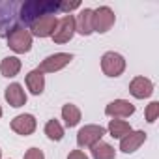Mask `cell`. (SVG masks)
<instances>
[{
    "label": "cell",
    "mask_w": 159,
    "mask_h": 159,
    "mask_svg": "<svg viewBox=\"0 0 159 159\" xmlns=\"http://www.w3.org/2000/svg\"><path fill=\"white\" fill-rule=\"evenodd\" d=\"M58 6L60 2H51V0H28L21 8V19L30 25L43 15H54L56 11H60Z\"/></svg>",
    "instance_id": "obj_1"
},
{
    "label": "cell",
    "mask_w": 159,
    "mask_h": 159,
    "mask_svg": "<svg viewBox=\"0 0 159 159\" xmlns=\"http://www.w3.org/2000/svg\"><path fill=\"white\" fill-rule=\"evenodd\" d=\"M6 39H8V47L19 54H25L32 49V34L23 26H13L11 30H8Z\"/></svg>",
    "instance_id": "obj_2"
},
{
    "label": "cell",
    "mask_w": 159,
    "mask_h": 159,
    "mask_svg": "<svg viewBox=\"0 0 159 159\" xmlns=\"http://www.w3.org/2000/svg\"><path fill=\"white\" fill-rule=\"evenodd\" d=\"M114 11L109 6H99L98 10H92V30L105 34L114 26Z\"/></svg>",
    "instance_id": "obj_3"
},
{
    "label": "cell",
    "mask_w": 159,
    "mask_h": 159,
    "mask_svg": "<svg viewBox=\"0 0 159 159\" xmlns=\"http://www.w3.org/2000/svg\"><path fill=\"white\" fill-rule=\"evenodd\" d=\"M105 133H107V129L101 127V125H96V124L84 125V127L79 129V133H77V144L81 148H88V146L92 148L94 144H98L103 139Z\"/></svg>",
    "instance_id": "obj_4"
},
{
    "label": "cell",
    "mask_w": 159,
    "mask_h": 159,
    "mask_svg": "<svg viewBox=\"0 0 159 159\" xmlns=\"http://www.w3.org/2000/svg\"><path fill=\"white\" fill-rule=\"evenodd\" d=\"M101 69L107 77H120L125 69V60H124L122 54H118L114 51H109L101 58Z\"/></svg>",
    "instance_id": "obj_5"
},
{
    "label": "cell",
    "mask_w": 159,
    "mask_h": 159,
    "mask_svg": "<svg viewBox=\"0 0 159 159\" xmlns=\"http://www.w3.org/2000/svg\"><path fill=\"white\" fill-rule=\"evenodd\" d=\"M75 34V17L73 15H66L62 19H58L56 28L52 32V39L54 43H67Z\"/></svg>",
    "instance_id": "obj_6"
},
{
    "label": "cell",
    "mask_w": 159,
    "mask_h": 159,
    "mask_svg": "<svg viewBox=\"0 0 159 159\" xmlns=\"http://www.w3.org/2000/svg\"><path fill=\"white\" fill-rule=\"evenodd\" d=\"M56 23L58 19L54 15H43L39 19H36L34 23H30V34L32 36H38V38H49L52 36L54 28H56Z\"/></svg>",
    "instance_id": "obj_7"
},
{
    "label": "cell",
    "mask_w": 159,
    "mask_h": 159,
    "mask_svg": "<svg viewBox=\"0 0 159 159\" xmlns=\"http://www.w3.org/2000/svg\"><path fill=\"white\" fill-rule=\"evenodd\" d=\"M71 60H73V56L69 52H56V54L47 56L39 64L38 71H41V73H54V71H60L62 67H66Z\"/></svg>",
    "instance_id": "obj_8"
},
{
    "label": "cell",
    "mask_w": 159,
    "mask_h": 159,
    "mask_svg": "<svg viewBox=\"0 0 159 159\" xmlns=\"http://www.w3.org/2000/svg\"><path fill=\"white\" fill-rule=\"evenodd\" d=\"M135 112V105L125 99H114L105 107V114L112 118H127Z\"/></svg>",
    "instance_id": "obj_9"
},
{
    "label": "cell",
    "mask_w": 159,
    "mask_h": 159,
    "mask_svg": "<svg viewBox=\"0 0 159 159\" xmlns=\"http://www.w3.org/2000/svg\"><path fill=\"white\" fill-rule=\"evenodd\" d=\"M129 92H131L133 98L144 99V98H150L153 94V84L146 77H135L131 81V84H129Z\"/></svg>",
    "instance_id": "obj_10"
},
{
    "label": "cell",
    "mask_w": 159,
    "mask_h": 159,
    "mask_svg": "<svg viewBox=\"0 0 159 159\" xmlns=\"http://www.w3.org/2000/svg\"><path fill=\"white\" fill-rule=\"evenodd\" d=\"M36 125L38 124H36V118L32 114H19L11 120V129L19 135H25V137L32 135L36 131Z\"/></svg>",
    "instance_id": "obj_11"
},
{
    "label": "cell",
    "mask_w": 159,
    "mask_h": 159,
    "mask_svg": "<svg viewBox=\"0 0 159 159\" xmlns=\"http://www.w3.org/2000/svg\"><path fill=\"white\" fill-rule=\"evenodd\" d=\"M144 140H146V133L144 131H131L129 135L120 139V150L124 153H133L144 144Z\"/></svg>",
    "instance_id": "obj_12"
},
{
    "label": "cell",
    "mask_w": 159,
    "mask_h": 159,
    "mask_svg": "<svg viewBox=\"0 0 159 159\" xmlns=\"http://www.w3.org/2000/svg\"><path fill=\"white\" fill-rule=\"evenodd\" d=\"M4 98H6V101H8L11 107H15V109L23 107V105L26 103V94H25L23 86H21V84H17V83L10 84V86L6 88V92H4Z\"/></svg>",
    "instance_id": "obj_13"
},
{
    "label": "cell",
    "mask_w": 159,
    "mask_h": 159,
    "mask_svg": "<svg viewBox=\"0 0 159 159\" xmlns=\"http://www.w3.org/2000/svg\"><path fill=\"white\" fill-rule=\"evenodd\" d=\"M75 32L83 34V36H90L94 32L92 30V10H88V8L81 10V13L75 19Z\"/></svg>",
    "instance_id": "obj_14"
},
{
    "label": "cell",
    "mask_w": 159,
    "mask_h": 159,
    "mask_svg": "<svg viewBox=\"0 0 159 159\" xmlns=\"http://www.w3.org/2000/svg\"><path fill=\"white\" fill-rule=\"evenodd\" d=\"M26 86H28V90L34 96H39L45 90V77H43V73L38 71V69H32L26 75Z\"/></svg>",
    "instance_id": "obj_15"
},
{
    "label": "cell",
    "mask_w": 159,
    "mask_h": 159,
    "mask_svg": "<svg viewBox=\"0 0 159 159\" xmlns=\"http://www.w3.org/2000/svg\"><path fill=\"white\" fill-rule=\"evenodd\" d=\"M62 118H64V122H66L67 127H75L79 122H81V111H79L77 105L67 103V105L62 107Z\"/></svg>",
    "instance_id": "obj_16"
},
{
    "label": "cell",
    "mask_w": 159,
    "mask_h": 159,
    "mask_svg": "<svg viewBox=\"0 0 159 159\" xmlns=\"http://www.w3.org/2000/svg\"><path fill=\"white\" fill-rule=\"evenodd\" d=\"M107 129H109L111 137H114V139H124L125 135H129V133L133 131L131 125H129L125 120H111Z\"/></svg>",
    "instance_id": "obj_17"
},
{
    "label": "cell",
    "mask_w": 159,
    "mask_h": 159,
    "mask_svg": "<svg viewBox=\"0 0 159 159\" xmlns=\"http://www.w3.org/2000/svg\"><path fill=\"white\" fill-rule=\"evenodd\" d=\"M92 157L94 159H116V152L111 144L99 140L98 144L92 146Z\"/></svg>",
    "instance_id": "obj_18"
},
{
    "label": "cell",
    "mask_w": 159,
    "mask_h": 159,
    "mask_svg": "<svg viewBox=\"0 0 159 159\" xmlns=\"http://www.w3.org/2000/svg\"><path fill=\"white\" fill-rule=\"evenodd\" d=\"M0 71L4 77H15L21 71V60L17 56H6L0 64Z\"/></svg>",
    "instance_id": "obj_19"
},
{
    "label": "cell",
    "mask_w": 159,
    "mask_h": 159,
    "mask_svg": "<svg viewBox=\"0 0 159 159\" xmlns=\"http://www.w3.org/2000/svg\"><path fill=\"white\" fill-rule=\"evenodd\" d=\"M45 135L51 139V140H60L64 137V127L60 125L58 120H49L45 124Z\"/></svg>",
    "instance_id": "obj_20"
},
{
    "label": "cell",
    "mask_w": 159,
    "mask_h": 159,
    "mask_svg": "<svg viewBox=\"0 0 159 159\" xmlns=\"http://www.w3.org/2000/svg\"><path fill=\"white\" fill-rule=\"evenodd\" d=\"M157 116H159V103H157V101H152V103L146 107V122L153 124V122L157 120Z\"/></svg>",
    "instance_id": "obj_21"
},
{
    "label": "cell",
    "mask_w": 159,
    "mask_h": 159,
    "mask_svg": "<svg viewBox=\"0 0 159 159\" xmlns=\"http://www.w3.org/2000/svg\"><path fill=\"white\" fill-rule=\"evenodd\" d=\"M77 8H81V2H79V0H75V2H60V6H58V10L66 11L67 15H69V11L77 10Z\"/></svg>",
    "instance_id": "obj_22"
},
{
    "label": "cell",
    "mask_w": 159,
    "mask_h": 159,
    "mask_svg": "<svg viewBox=\"0 0 159 159\" xmlns=\"http://www.w3.org/2000/svg\"><path fill=\"white\" fill-rule=\"evenodd\" d=\"M25 159H45V155L39 148H30V150H26Z\"/></svg>",
    "instance_id": "obj_23"
},
{
    "label": "cell",
    "mask_w": 159,
    "mask_h": 159,
    "mask_svg": "<svg viewBox=\"0 0 159 159\" xmlns=\"http://www.w3.org/2000/svg\"><path fill=\"white\" fill-rule=\"evenodd\" d=\"M67 159H88V157H86V153L81 152V150H73V152H69Z\"/></svg>",
    "instance_id": "obj_24"
},
{
    "label": "cell",
    "mask_w": 159,
    "mask_h": 159,
    "mask_svg": "<svg viewBox=\"0 0 159 159\" xmlns=\"http://www.w3.org/2000/svg\"><path fill=\"white\" fill-rule=\"evenodd\" d=\"M0 159H2V150H0Z\"/></svg>",
    "instance_id": "obj_25"
},
{
    "label": "cell",
    "mask_w": 159,
    "mask_h": 159,
    "mask_svg": "<svg viewBox=\"0 0 159 159\" xmlns=\"http://www.w3.org/2000/svg\"><path fill=\"white\" fill-rule=\"evenodd\" d=\"M0 116H2V109H0Z\"/></svg>",
    "instance_id": "obj_26"
}]
</instances>
